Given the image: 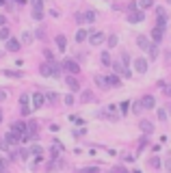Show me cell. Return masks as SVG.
<instances>
[{
    "instance_id": "obj_1",
    "label": "cell",
    "mask_w": 171,
    "mask_h": 173,
    "mask_svg": "<svg viewBox=\"0 0 171 173\" xmlns=\"http://www.w3.org/2000/svg\"><path fill=\"white\" fill-rule=\"evenodd\" d=\"M63 69H67L69 76H76V74H80V65H78L74 59H65V61H63Z\"/></svg>"
},
{
    "instance_id": "obj_2",
    "label": "cell",
    "mask_w": 171,
    "mask_h": 173,
    "mask_svg": "<svg viewBox=\"0 0 171 173\" xmlns=\"http://www.w3.org/2000/svg\"><path fill=\"white\" fill-rule=\"evenodd\" d=\"M41 76H61V71L56 65H41Z\"/></svg>"
},
{
    "instance_id": "obj_3",
    "label": "cell",
    "mask_w": 171,
    "mask_h": 173,
    "mask_svg": "<svg viewBox=\"0 0 171 173\" xmlns=\"http://www.w3.org/2000/svg\"><path fill=\"white\" fill-rule=\"evenodd\" d=\"M139 104H141V108L147 110V108H154V106H156V100H154V95H145Z\"/></svg>"
},
{
    "instance_id": "obj_4",
    "label": "cell",
    "mask_w": 171,
    "mask_h": 173,
    "mask_svg": "<svg viewBox=\"0 0 171 173\" xmlns=\"http://www.w3.org/2000/svg\"><path fill=\"white\" fill-rule=\"evenodd\" d=\"M139 128H141V132H145V134H152V132H154V123L147 121V119H143V121H139Z\"/></svg>"
},
{
    "instance_id": "obj_5",
    "label": "cell",
    "mask_w": 171,
    "mask_h": 173,
    "mask_svg": "<svg viewBox=\"0 0 171 173\" xmlns=\"http://www.w3.org/2000/svg\"><path fill=\"white\" fill-rule=\"evenodd\" d=\"M43 104H45L43 93H33V108H41Z\"/></svg>"
},
{
    "instance_id": "obj_6",
    "label": "cell",
    "mask_w": 171,
    "mask_h": 173,
    "mask_svg": "<svg viewBox=\"0 0 171 173\" xmlns=\"http://www.w3.org/2000/svg\"><path fill=\"white\" fill-rule=\"evenodd\" d=\"M134 69L139 74H145V71H147V61H145V59H134Z\"/></svg>"
},
{
    "instance_id": "obj_7",
    "label": "cell",
    "mask_w": 171,
    "mask_h": 173,
    "mask_svg": "<svg viewBox=\"0 0 171 173\" xmlns=\"http://www.w3.org/2000/svg\"><path fill=\"white\" fill-rule=\"evenodd\" d=\"M136 45L141 48V50H145V52H147L152 43H150V39H147V37H145V35H139V39H136Z\"/></svg>"
},
{
    "instance_id": "obj_8",
    "label": "cell",
    "mask_w": 171,
    "mask_h": 173,
    "mask_svg": "<svg viewBox=\"0 0 171 173\" xmlns=\"http://www.w3.org/2000/svg\"><path fill=\"white\" fill-rule=\"evenodd\" d=\"M28 100H31V97H28V93H22V97H20V104H22V113H24V115H28V113H31V108H28Z\"/></svg>"
},
{
    "instance_id": "obj_9",
    "label": "cell",
    "mask_w": 171,
    "mask_h": 173,
    "mask_svg": "<svg viewBox=\"0 0 171 173\" xmlns=\"http://www.w3.org/2000/svg\"><path fill=\"white\" fill-rule=\"evenodd\" d=\"M65 85L69 87V91H78L80 89V85H78V80L74 76H65Z\"/></svg>"
},
{
    "instance_id": "obj_10",
    "label": "cell",
    "mask_w": 171,
    "mask_h": 173,
    "mask_svg": "<svg viewBox=\"0 0 171 173\" xmlns=\"http://www.w3.org/2000/svg\"><path fill=\"white\" fill-rule=\"evenodd\" d=\"M5 141H7L9 145H17V143H20V134H17V132H13V130H9V132H7V136H5Z\"/></svg>"
},
{
    "instance_id": "obj_11",
    "label": "cell",
    "mask_w": 171,
    "mask_h": 173,
    "mask_svg": "<svg viewBox=\"0 0 171 173\" xmlns=\"http://www.w3.org/2000/svg\"><path fill=\"white\" fill-rule=\"evenodd\" d=\"M104 39H106V37H104V33H91V37H89L91 45H100Z\"/></svg>"
},
{
    "instance_id": "obj_12",
    "label": "cell",
    "mask_w": 171,
    "mask_h": 173,
    "mask_svg": "<svg viewBox=\"0 0 171 173\" xmlns=\"http://www.w3.org/2000/svg\"><path fill=\"white\" fill-rule=\"evenodd\" d=\"M162 35H165L162 28H158V26L152 28V39H154V43H160V41H162Z\"/></svg>"
},
{
    "instance_id": "obj_13",
    "label": "cell",
    "mask_w": 171,
    "mask_h": 173,
    "mask_svg": "<svg viewBox=\"0 0 171 173\" xmlns=\"http://www.w3.org/2000/svg\"><path fill=\"white\" fill-rule=\"evenodd\" d=\"M20 45H22V43H20L17 39H7V50H9V52H17Z\"/></svg>"
},
{
    "instance_id": "obj_14",
    "label": "cell",
    "mask_w": 171,
    "mask_h": 173,
    "mask_svg": "<svg viewBox=\"0 0 171 173\" xmlns=\"http://www.w3.org/2000/svg\"><path fill=\"white\" fill-rule=\"evenodd\" d=\"M128 20H130L132 24H134V22H143V20H145V13H143V11H134V13H130Z\"/></svg>"
},
{
    "instance_id": "obj_15",
    "label": "cell",
    "mask_w": 171,
    "mask_h": 173,
    "mask_svg": "<svg viewBox=\"0 0 171 173\" xmlns=\"http://www.w3.org/2000/svg\"><path fill=\"white\" fill-rule=\"evenodd\" d=\"M56 45H59L61 52H65V48H67V39H65V35H56Z\"/></svg>"
},
{
    "instance_id": "obj_16",
    "label": "cell",
    "mask_w": 171,
    "mask_h": 173,
    "mask_svg": "<svg viewBox=\"0 0 171 173\" xmlns=\"http://www.w3.org/2000/svg\"><path fill=\"white\" fill-rule=\"evenodd\" d=\"M106 82H108V87H121V80H119V76H117V74L108 76V78H106Z\"/></svg>"
},
{
    "instance_id": "obj_17",
    "label": "cell",
    "mask_w": 171,
    "mask_h": 173,
    "mask_svg": "<svg viewBox=\"0 0 171 173\" xmlns=\"http://www.w3.org/2000/svg\"><path fill=\"white\" fill-rule=\"evenodd\" d=\"M82 20H85L87 24H91V22H95V20H97V13H95V11L91 9V11H87V13L82 15Z\"/></svg>"
},
{
    "instance_id": "obj_18",
    "label": "cell",
    "mask_w": 171,
    "mask_h": 173,
    "mask_svg": "<svg viewBox=\"0 0 171 173\" xmlns=\"http://www.w3.org/2000/svg\"><path fill=\"white\" fill-rule=\"evenodd\" d=\"M11 130H13V132H17V134H22V132H26V126L17 121V123H13V126H11Z\"/></svg>"
},
{
    "instance_id": "obj_19",
    "label": "cell",
    "mask_w": 171,
    "mask_h": 173,
    "mask_svg": "<svg viewBox=\"0 0 171 173\" xmlns=\"http://www.w3.org/2000/svg\"><path fill=\"white\" fill-rule=\"evenodd\" d=\"M87 35H89V33H87V31H85V28H80V31H78V33H76V41H78V43H82V41H85V39H87Z\"/></svg>"
},
{
    "instance_id": "obj_20",
    "label": "cell",
    "mask_w": 171,
    "mask_h": 173,
    "mask_svg": "<svg viewBox=\"0 0 171 173\" xmlns=\"http://www.w3.org/2000/svg\"><path fill=\"white\" fill-rule=\"evenodd\" d=\"M121 65L130 69V54L128 52H121Z\"/></svg>"
},
{
    "instance_id": "obj_21",
    "label": "cell",
    "mask_w": 171,
    "mask_h": 173,
    "mask_svg": "<svg viewBox=\"0 0 171 173\" xmlns=\"http://www.w3.org/2000/svg\"><path fill=\"white\" fill-rule=\"evenodd\" d=\"M43 97H45V102H50V104H52V102H56V100H59V95H56V93H54V91H50V93H45V95H43Z\"/></svg>"
},
{
    "instance_id": "obj_22",
    "label": "cell",
    "mask_w": 171,
    "mask_h": 173,
    "mask_svg": "<svg viewBox=\"0 0 171 173\" xmlns=\"http://www.w3.org/2000/svg\"><path fill=\"white\" fill-rule=\"evenodd\" d=\"M31 154H33V156H37V158H41V154H43V150H41V147H39V145H33V147H31Z\"/></svg>"
},
{
    "instance_id": "obj_23",
    "label": "cell",
    "mask_w": 171,
    "mask_h": 173,
    "mask_svg": "<svg viewBox=\"0 0 171 173\" xmlns=\"http://www.w3.org/2000/svg\"><path fill=\"white\" fill-rule=\"evenodd\" d=\"M9 35H11V33H9V28H7V26L0 28V39H2V41H7V39H9Z\"/></svg>"
},
{
    "instance_id": "obj_24",
    "label": "cell",
    "mask_w": 171,
    "mask_h": 173,
    "mask_svg": "<svg viewBox=\"0 0 171 173\" xmlns=\"http://www.w3.org/2000/svg\"><path fill=\"white\" fill-rule=\"evenodd\" d=\"M152 5H154V0H139V7L141 9H150Z\"/></svg>"
},
{
    "instance_id": "obj_25",
    "label": "cell",
    "mask_w": 171,
    "mask_h": 173,
    "mask_svg": "<svg viewBox=\"0 0 171 173\" xmlns=\"http://www.w3.org/2000/svg\"><path fill=\"white\" fill-rule=\"evenodd\" d=\"M80 173H100V169H97V167H82Z\"/></svg>"
},
{
    "instance_id": "obj_26",
    "label": "cell",
    "mask_w": 171,
    "mask_h": 173,
    "mask_svg": "<svg viewBox=\"0 0 171 173\" xmlns=\"http://www.w3.org/2000/svg\"><path fill=\"white\" fill-rule=\"evenodd\" d=\"M95 85H97V87H106L108 82H106V78H104V76H95Z\"/></svg>"
},
{
    "instance_id": "obj_27",
    "label": "cell",
    "mask_w": 171,
    "mask_h": 173,
    "mask_svg": "<svg viewBox=\"0 0 171 173\" xmlns=\"http://www.w3.org/2000/svg\"><path fill=\"white\" fill-rule=\"evenodd\" d=\"M147 54H150V56H152V61H154V59L158 56V48H156V45H150V50H147Z\"/></svg>"
},
{
    "instance_id": "obj_28",
    "label": "cell",
    "mask_w": 171,
    "mask_h": 173,
    "mask_svg": "<svg viewBox=\"0 0 171 173\" xmlns=\"http://www.w3.org/2000/svg\"><path fill=\"white\" fill-rule=\"evenodd\" d=\"M31 5H33V9H41L43 11V0H31Z\"/></svg>"
},
{
    "instance_id": "obj_29",
    "label": "cell",
    "mask_w": 171,
    "mask_h": 173,
    "mask_svg": "<svg viewBox=\"0 0 171 173\" xmlns=\"http://www.w3.org/2000/svg\"><path fill=\"white\" fill-rule=\"evenodd\" d=\"M33 17H35L37 22H39V20H43V11H41V9H35V11H33Z\"/></svg>"
},
{
    "instance_id": "obj_30",
    "label": "cell",
    "mask_w": 171,
    "mask_h": 173,
    "mask_svg": "<svg viewBox=\"0 0 171 173\" xmlns=\"http://www.w3.org/2000/svg\"><path fill=\"white\" fill-rule=\"evenodd\" d=\"M150 164H152L154 169H158V167H160V158H156V156H152V160H150Z\"/></svg>"
},
{
    "instance_id": "obj_31",
    "label": "cell",
    "mask_w": 171,
    "mask_h": 173,
    "mask_svg": "<svg viewBox=\"0 0 171 173\" xmlns=\"http://www.w3.org/2000/svg\"><path fill=\"white\" fill-rule=\"evenodd\" d=\"M28 41H33V35L31 33H24L22 35V43H28Z\"/></svg>"
},
{
    "instance_id": "obj_32",
    "label": "cell",
    "mask_w": 171,
    "mask_h": 173,
    "mask_svg": "<svg viewBox=\"0 0 171 173\" xmlns=\"http://www.w3.org/2000/svg\"><path fill=\"white\" fill-rule=\"evenodd\" d=\"M108 45H111V48L117 45V35H111V37H108Z\"/></svg>"
},
{
    "instance_id": "obj_33",
    "label": "cell",
    "mask_w": 171,
    "mask_h": 173,
    "mask_svg": "<svg viewBox=\"0 0 171 173\" xmlns=\"http://www.w3.org/2000/svg\"><path fill=\"white\" fill-rule=\"evenodd\" d=\"M102 63H104V65H111V56H108V52H102Z\"/></svg>"
},
{
    "instance_id": "obj_34",
    "label": "cell",
    "mask_w": 171,
    "mask_h": 173,
    "mask_svg": "<svg viewBox=\"0 0 171 173\" xmlns=\"http://www.w3.org/2000/svg\"><path fill=\"white\" fill-rule=\"evenodd\" d=\"M141 110H143V108H141V104H139V102H134V106H132V113H134V115H139Z\"/></svg>"
},
{
    "instance_id": "obj_35",
    "label": "cell",
    "mask_w": 171,
    "mask_h": 173,
    "mask_svg": "<svg viewBox=\"0 0 171 173\" xmlns=\"http://www.w3.org/2000/svg\"><path fill=\"white\" fill-rule=\"evenodd\" d=\"M63 100H65V104H67V106H71V104H74V97H71V95H65Z\"/></svg>"
},
{
    "instance_id": "obj_36",
    "label": "cell",
    "mask_w": 171,
    "mask_h": 173,
    "mask_svg": "<svg viewBox=\"0 0 171 173\" xmlns=\"http://www.w3.org/2000/svg\"><path fill=\"white\" fill-rule=\"evenodd\" d=\"M158 119L160 121H167V110H158Z\"/></svg>"
},
{
    "instance_id": "obj_37",
    "label": "cell",
    "mask_w": 171,
    "mask_h": 173,
    "mask_svg": "<svg viewBox=\"0 0 171 173\" xmlns=\"http://www.w3.org/2000/svg\"><path fill=\"white\" fill-rule=\"evenodd\" d=\"M128 104H130V102H121V113H124V115H126V113H128V108H130Z\"/></svg>"
},
{
    "instance_id": "obj_38",
    "label": "cell",
    "mask_w": 171,
    "mask_h": 173,
    "mask_svg": "<svg viewBox=\"0 0 171 173\" xmlns=\"http://www.w3.org/2000/svg\"><path fill=\"white\" fill-rule=\"evenodd\" d=\"M113 173H128V171H126L124 167H115V169H113Z\"/></svg>"
},
{
    "instance_id": "obj_39",
    "label": "cell",
    "mask_w": 171,
    "mask_h": 173,
    "mask_svg": "<svg viewBox=\"0 0 171 173\" xmlns=\"http://www.w3.org/2000/svg\"><path fill=\"white\" fill-rule=\"evenodd\" d=\"M7 147H9V143L5 139H0V150H7Z\"/></svg>"
},
{
    "instance_id": "obj_40",
    "label": "cell",
    "mask_w": 171,
    "mask_h": 173,
    "mask_svg": "<svg viewBox=\"0 0 171 173\" xmlns=\"http://www.w3.org/2000/svg\"><path fill=\"white\" fill-rule=\"evenodd\" d=\"M5 100H7V93H5L2 89H0V102H5Z\"/></svg>"
},
{
    "instance_id": "obj_41",
    "label": "cell",
    "mask_w": 171,
    "mask_h": 173,
    "mask_svg": "<svg viewBox=\"0 0 171 173\" xmlns=\"http://www.w3.org/2000/svg\"><path fill=\"white\" fill-rule=\"evenodd\" d=\"M5 24H7V17H5V15H0V26H5Z\"/></svg>"
},
{
    "instance_id": "obj_42",
    "label": "cell",
    "mask_w": 171,
    "mask_h": 173,
    "mask_svg": "<svg viewBox=\"0 0 171 173\" xmlns=\"http://www.w3.org/2000/svg\"><path fill=\"white\" fill-rule=\"evenodd\" d=\"M0 171H5V160L0 158Z\"/></svg>"
},
{
    "instance_id": "obj_43",
    "label": "cell",
    "mask_w": 171,
    "mask_h": 173,
    "mask_svg": "<svg viewBox=\"0 0 171 173\" xmlns=\"http://www.w3.org/2000/svg\"><path fill=\"white\" fill-rule=\"evenodd\" d=\"M15 2H17V5H24V2H26V0H15Z\"/></svg>"
},
{
    "instance_id": "obj_44",
    "label": "cell",
    "mask_w": 171,
    "mask_h": 173,
    "mask_svg": "<svg viewBox=\"0 0 171 173\" xmlns=\"http://www.w3.org/2000/svg\"><path fill=\"white\" fill-rule=\"evenodd\" d=\"M2 5H5V0H0V7H2Z\"/></svg>"
},
{
    "instance_id": "obj_45",
    "label": "cell",
    "mask_w": 171,
    "mask_h": 173,
    "mask_svg": "<svg viewBox=\"0 0 171 173\" xmlns=\"http://www.w3.org/2000/svg\"><path fill=\"white\" fill-rule=\"evenodd\" d=\"M0 121H2V110H0Z\"/></svg>"
},
{
    "instance_id": "obj_46",
    "label": "cell",
    "mask_w": 171,
    "mask_h": 173,
    "mask_svg": "<svg viewBox=\"0 0 171 173\" xmlns=\"http://www.w3.org/2000/svg\"><path fill=\"white\" fill-rule=\"evenodd\" d=\"M167 167H169V169H171V162H167Z\"/></svg>"
},
{
    "instance_id": "obj_47",
    "label": "cell",
    "mask_w": 171,
    "mask_h": 173,
    "mask_svg": "<svg viewBox=\"0 0 171 173\" xmlns=\"http://www.w3.org/2000/svg\"><path fill=\"white\" fill-rule=\"evenodd\" d=\"M167 2H169V5H171V0H167Z\"/></svg>"
},
{
    "instance_id": "obj_48",
    "label": "cell",
    "mask_w": 171,
    "mask_h": 173,
    "mask_svg": "<svg viewBox=\"0 0 171 173\" xmlns=\"http://www.w3.org/2000/svg\"><path fill=\"white\" fill-rule=\"evenodd\" d=\"M0 173H7V171H0Z\"/></svg>"
}]
</instances>
